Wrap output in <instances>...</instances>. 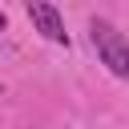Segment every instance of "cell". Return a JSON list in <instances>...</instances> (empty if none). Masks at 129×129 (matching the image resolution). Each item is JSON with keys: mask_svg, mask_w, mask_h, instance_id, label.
I'll use <instances>...</instances> for the list:
<instances>
[{"mask_svg": "<svg viewBox=\"0 0 129 129\" xmlns=\"http://www.w3.org/2000/svg\"><path fill=\"white\" fill-rule=\"evenodd\" d=\"M89 32H93V48H97V56L109 64V73L121 77V81H129V40H125L109 20H93Z\"/></svg>", "mask_w": 129, "mask_h": 129, "instance_id": "6da1fadb", "label": "cell"}, {"mask_svg": "<svg viewBox=\"0 0 129 129\" xmlns=\"http://www.w3.org/2000/svg\"><path fill=\"white\" fill-rule=\"evenodd\" d=\"M24 12H28V20H32V28L44 36V40H52V44H69V32H64V16L48 4V0H28L24 4Z\"/></svg>", "mask_w": 129, "mask_h": 129, "instance_id": "7a4b0ae2", "label": "cell"}, {"mask_svg": "<svg viewBox=\"0 0 129 129\" xmlns=\"http://www.w3.org/2000/svg\"><path fill=\"white\" fill-rule=\"evenodd\" d=\"M4 28H8V20H4V12H0V32H4Z\"/></svg>", "mask_w": 129, "mask_h": 129, "instance_id": "3957f363", "label": "cell"}]
</instances>
